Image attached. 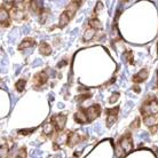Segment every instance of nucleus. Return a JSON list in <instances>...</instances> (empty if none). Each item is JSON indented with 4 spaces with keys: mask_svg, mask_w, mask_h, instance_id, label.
<instances>
[{
    "mask_svg": "<svg viewBox=\"0 0 158 158\" xmlns=\"http://www.w3.org/2000/svg\"><path fill=\"white\" fill-rule=\"evenodd\" d=\"M47 13H48L47 10L43 13V16H41V20H40V23H45V20H46V17H47Z\"/></svg>",
    "mask_w": 158,
    "mask_h": 158,
    "instance_id": "24",
    "label": "nucleus"
},
{
    "mask_svg": "<svg viewBox=\"0 0 158 158\" xmlns=\"http://www.w3.org/2000/svg\"><path fill=\"white\" fill-rule=\"evenodd\" d=\"M75 119L80 124H84L88 121L87 119V115H86V110H80L79 112H77L75 115Z\"/></svg>",
    "mask_w": 158,
    "mask_h": 158,
    "instance_id": "7",
    "label": "nucleus"
},
{
    "mask_svg": "<svg viewBox=\"0 0 158 158\" xmlns=\"http://www.w3.org/2000/svg\"><path fill=\"white\" fill-rule=\"evenodd\" d=\"M118 98H119V94H118V93H115V94H112V96L110 98V100H109V101L112 103V102H116Z\"/></svg>",
    "mask_w": 158,
    "mask_h": 158,
    "instance_id": "23",
    "label": "nucleus"
},
{
    "mask_svg": "<svg viewBox=\"0 0 158 158\" xmlns=\"http://www.w3.org/2000/svg\"><path fill=\"white\" fill-rule=\"evenodd\" d=\"M39 51H40L41 54H44V55H48V54H51V53H52V49H51L49 45H47L46 43H41V44H40Z\"/></svg>",
    "mask_w": 158,
    "mask_h": 158,
    "instance_id": "9",
    "label": "nucleus"
},
{
    "mask_svg": "<svg viewBox=\"0 0 158 158\" xmlns=\"http://www.w3.org/2000/svg\"><path fill=\"white\" fill-rule=\"evenodd\" d=\"M38 64H41V60L40 59H38V60H36L33 63H32V67H36V65H38Z\"/></svg>",
    "mask_w": 158,
    "mask_h": 158,
    "instance_id": "26",
    "label": "nucleus"
},
{
    "mask_svg": "<svg viewBox=\"0 0 158 158\" xmlns=\"http://www.w3.org/2000/svg\"><path fill=\"white\" fill-rule=\"evenodd\" d=\"M24 87H25V80H18L17 83H16V90H18V92H22L24 90Z\"/></svg>",
    "mask_w": 158,
    "mask_h": 158,
    "instance_id": "17",
    "label": "nucleus"
},
{
    "mask_svg": "<svg viewBox=\"0 0 158 158\" xmlns=\"http://www.w3.org/2000/svg\"><path fill=\"white\" fill-rule=\"evenodd\" d=\"M43 7V1H32L31 2V9L38 14V13H40V9Z\"/></svg>",
    "mask_w": 158,
    "mask_h": 158,
    "instance_id": "8",
    "label": "nucleus"
},
{
    "mask_svg": "<svg viewBox=\"0 0 158 158\" xmlns=\"http://www.w3.org/2000/svg\"><path fill=\"white\" fill-rule=\"evenodd\" d=\"M32 131H35V128H29V129H20L18 131V133L20 134H23V135H26V134H29V133H32Z\"/></svg>",
    "mask_w": 158,
    "mask_h": 158,
    "instance_id": "21",
    "label": "nucleus"
},
{
    "mask_svg": "<svg viewBox=\"0 0 158 158\" xmlns=\"http://www.w3.org/2000/svg\"><path fill=\"white\" fill-rule=\"evenodd\" d=\"M20 156H21V158H25V156H26V154H25V149H24V148L21 149V151H20Z\"/></svg>",
    "mask_w": 158,
    "mask_h": 158,
    "instance_id": "25",
    "label": "nucleus"
},
{
    "mask_svg": "<svg viewBox=\"0 0 158 158\" xmlns=\"http://www.w3.org/2000/svg\"><path fill=\"white\" fill-rule=\"evenodd\" d=\"M78 140H79V136H78L77 133H70L68 139V144L70 147H72V146H75L76 143L78 142Z\"/></svg>",
    "mask_w": 158,
    "mask_h": 158,
    "instance_id": "10",
    "label": "nucleus"
},
{
    "mask_svg": "<svg viewBox=\"0 0 158 158\" xmlns=\"http://www.w3.org/2000/svg\"><path fill=\"white\" fill-rule=\"evenodd\" d=\"M79 4L80 2H71L70 5H69V7H68V12L67 13H69V16L71 17V16L75 14V12H76V9L78 8V6H79Z\"/></svg>",
    "mask_w": 158,
    "mask_h": 158,
    "instance_id": "12",
    "label": "nucleus"
},
{
    "mask_svg": "<svg viewBox=\"0 0 158 158\" xmlns=\"http://www.w3.org/2000/svg\"><path fill=\"white\" fill-rule=\"evenodd\" d=\"M117 112H118V108H115V109H109L108 110V126H111L113 123L116 121V117H117Z\"/></svg>",
    "mask_w": 158,
    "mask_h": 158,
    "instance_id": "5",
    "label": "nucleus"
},
{
    "mask_svg": "<svg viewBox=\"0 0 158 158\" xmlns=\"http://www.w3.org/2000/svg\"><path fill=\"white\" fill-rule=\"evenodd\" d=\"M23 32H24V33H28V32H29V25H28V24L23 26Z\"/></svg>",
    "mask_w": 158,
    "mask_h": 158,
    "instance_id": "28",
    "label": "nucleus"
},
{
    "mask_svg": "<svg viewBox=\"0 0 158 158\" xmlns=\"http://www.w3.org/2000/svg\"><path fill=\"white\" fill-rule=\"evenodd\" d=\"M140 137H141V139H147V137H148V133H147V132H143V133L140 134Z\"/></svg>",
    "mask_w": 158,
    "mask_h": 158,
    "instance_id": "27",
    "label": "nucleus"
},
{
    "mask_svg": "<svg viewBox=\"0 0 158 158\" xmlns=\"http://www.w3.org/2000/svg\"><path fill=\"white\" fill-rule=\"evenodd\" d=\"M16 101H17V98L14 96V94H13V95H12V102H13V104H15Z\"/></svg>",
    "mask_w": 158,
    "mask_h": 158,
    "instance_id": "29",
    "label": "nucleus"
},
{
    "mask_svg": "<svg viewBox=\"0 0 158 158\" xmlns=\"http://www.w3.org/2000/svg\"><path fill=\"white\" fill-rule=\"evenodd\" d=\"M53 131V126L52 124H49V123H46L45 125H44V132H45L46 134H51Z\"/></svg>",
    "mask_w": 158,
    "mask_h": 158,
    "instance_id": "19",
    "label": "nucleus"
},
{
    "mask_svg": "<svg viewBox=\"0 0 158 158\" xmlns=\"http://www.w3.org/2000/svg\"><path fill=\"white\" fill-rule=\"evenodd\" d=\"M16 158H21V157H16Z\"/></svg>",
    "mask_w": 158,
    "mask_h": 158,
    "instance_id": "30",
    "label": "nucleus"
},
{
    "mask_svg": "<svg viewBox=\"0 0 158 158\" xmlns=\"http://www.w3.org/2000/svg\"><path fill=\"white\" fill-rule=\"evenodd\" d=\"M33 44H35V41H33L32 39H25L22 44L18 46V49L22 51V49H24V48H29V47H30L31 45H33Z\"/></svg>",
    "mask_w": 158,
    "mask_h": 158,
    "instance_id": "14",
    "label": "nucleus"
},
{
    "mask_svg": "<svg viewBox=\"0 0 158 158\" xmlns=\"http://www.w3.org/2000/svg\"><path fill=\"white\" fill-rule=\"evenodd\" d=\"M69 17H70V16L67 14V12H65V13H63V14L61 15V17H60V26H61V28H63V26H64V25L68 23Z\"/></svg>",
    "mask_w": 158,
    "mask_h": 158,
    "instance_id": "15",
    "label": "nucleus"
},
{
    "mask_svg": "<svg viewBox=\"0 0 158 158\" xmlns=\"http://www.w3.org/2000/svg\"><path fill=\"white\" fill-rule=\"evenodd\" d=\"M95 35V30H93V29H90V30H87L85 32V35H84V39L85 40H90L93 36Z\"/></svg>",
    "mask_w": 158,
    "mask_h": 158,
    "instance_id": "16",
    "label": "nucleus"
},
{
    "mask_svg": "<svg viewBox=\"0 0 158 158\" xmlns=\"http://www.w3.org/2000/svg\"><path fill=\"white\" fill-rule=\"evenodd\" d=\"M121 146L123 148V150H125V154H127L129 151L132 150V142H131V139H129V135H126L125 137H123L121 140Z\"/></svg>",
    "mask_w": 158,
    "mask_h": 158,
    "instance_id": "4",
    "label": "nucleus"
},
{
    "mask_svg": "<svg viewBox=\"0 0 158 158\" xmlns=\"http://www.w3.org/2000/svg\"><path fill=\"white\" fill-rule=\"evenodd\" d=\"M90 25L94 26L95 29H101V28H102V24L98 22V20H92V21H90Z\"/></svg>",
    "mask_w": 158,
    "mask_h": 158,
    "instance_id": "20",
    "label": "nucleus"
},
{
    "mask_svg": "<svg viewBox=\"0 0 158 158\" xmlns=\"http://www.w3.org/2000/svg\"><path fill=\"white\" fill-rule=\"evenodd\" d=\"M6 154H7V147L6 146H2L1 147V157L5 158L6 157Z\"/></svg>",
    "mask_w": 158,
    "mask_h": 158,
    "instance_id": "22",
    "label": "nucleus"
},
{
    "mask_svg": "<svg viewBox=\"0 0 158 158\" xmlns=\"http://www.w3.org/2000/svg\"><path fill=\"white\" fill-rule=\"evenodd\" d=\"M144 123L148 125V126H151V125H155L158 123V118L155 117V116H149V117H144Z\"/></svg>",
    "mask_w": 158,
    "mask_h": 158,
    "instance_id": "13",
    "label": "nucleus"
},
{
    "mask_svg": "<svg viewBox=\"0 0 158 158\" xmlns=\"http://www.w3.org/2000/svg\"><path fill=\"white\" fill-rule=\"evenodd\" d=\"M86 115H87V119L90 121H94L96 117H98L100 115V108L98 105H92L86 110Z\"/></svg>",
    "mask_w": 158,
    "mask_h": 158,
    "instance_id": "2",
    "label": "nucleus"
},
{
    "mask_svg": "<svg viewBox=\"0 0 158 158\" xmlns=\"http://www.w3.org/2000/svg\"><path fill=\"white\" fill-rule=\"evenodd\" d=\"M65 121H67V116H64V115H57V116H54V118H53V121L55 123V126L60 131L64 127Z\"/></svg>",
    "mask_w": 158,
    "mask_h": 158,
    "instance_id": "3",
    "label": "nucleus"
},
{
    "mask_svg": "<svg viewBox=\"0 0 158 158\" xmlns=\"http://www.w3.org/2000/svg\"><path fill=\"white\" fill-rule=\"evenodd\" d=\"M147 77H148V71H147V70H141L139 73H136V75L134 76L133 80H134L135 83H141V82H144V80L147 79Z\"/></svg>",
    "mask_w": 158,
    "mask_h": 158,
    "instance_id": "6",
    "label": "nucleus"
},
{
    "mask_svg": "<svg viewBox=\"0 0 158 158\" xmlns=\"http://www.w3.org/2000/svg\"><path fill=\"white\" fill-rule=\"evenodd\" d=\"M38 79H39V83L40 84H44L47 82V79H48V77H47V75H46V72H41V73H39L38 75Z\"/></svg>",
    "mask_w": 158,
    "mask_h": 158,
    "instance_id": "18",
    "label": "nucleus"
},
{
    "mask_svg": "<svg viewBox=\"0 0 158 158\" xmlns=\"http://www.w3.org/2000/svg\"><path fill=\"white\" fill-rule=\"evenodd\" d=\"M142 112L143 115L147 117V115H150V113H157L158 111V103L156 101H151L149 103H146L142 107Z\"/></svg>",
    "mask_w": 158,
    "mask_h": 158,
    "instance_id": "1",
    "label": "nucleus"
},
{
    "mask_svg": "<svg viewBox=\"0 0 158 158\" xmlns=\"http://www.w3.org/2000/svg\"><path fill=\"white\" fill-rule=\"evenodd\" d=\"M0 21H1L4 26L8 25V13L5 9H1V12H0Z\"/></svg>",
    "mask_w": 158,
    "mask_h": 158,
    "instance_id": "11",
    "label": "nucleus"
}]
</instances>
